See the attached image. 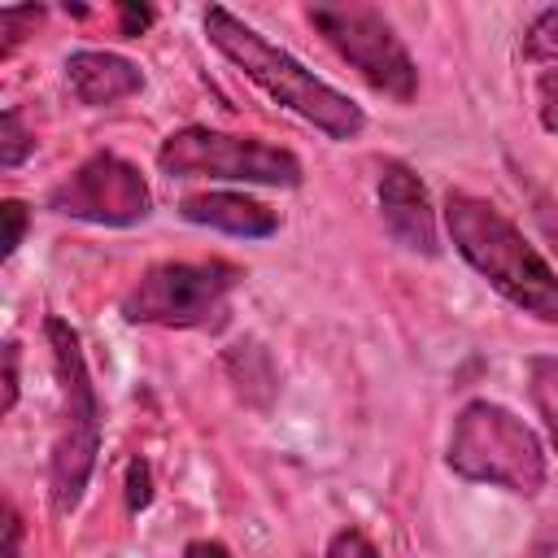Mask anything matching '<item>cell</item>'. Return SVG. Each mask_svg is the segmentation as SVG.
<instances>
[{"mask_svg":"<svg viewBox=\"0 0 558 558\" xmlns=\"http://www.w3.org/2000/svg\"><path fill=\"white\" fill-rule=\"evenodd\" d=\"M44 336L52 344V362L61 379V423L52 440V506L70 514L83 501V488L100 453V401H96V388L83 362L78 331L65 318H48Z\"/></svg>","mask_w":558,"mask_h":558,"instance_id":"277c9868","label":"cell"},{"mask_svg":"<svg viewBox=\"0 0 558 558\" xmlns=\"http://www.w3.org/2000/svg\"><path fill=\"white\" fill-rule=\"evenodd\" d=\"M536 96H541V126L558 135V74H554V70L541 78Z\"/></svg>","mask_w":558,"mask_h":558,"instance_id":"ac0fdd59","label":"cell"},{"mask_svg":"<svg viewBox=\"0 0 558 558\" xmlns=\"http://www.w3.org/2000/svg\"><path fill=\"white\" fill-rule=\"evenodd\" d=\"M445 227L453 248L519 310L558 323V275L554 266L523 240V231L488 201L471 192L445 196Z\"/></svg>","mask_w":558,"mask_h":558,"instance_id":"6da1fadb","label":"cell"},{"mask_svg":"<svg viewBox=\"0 0 558 558\" xmlns=\"http://www.w3.org/2000/svg\"><path fill=\"white\" fill-rule=\"evenodd\" d=\"M0 214H4V257H13L22 244V231H26V209L17 201H4Z\"/></svg>","mask_w":558,"mask_h":558,"instance_id":"d6986e66","label":"cell"},{"mask_svg":"<svg viewBox=\"0 0 558 558\" xmlns=\"http://www.w3.org/2000/svg\"><path fill=\"white\" fill-rule=\"evenodd\" d=\"M310 22L375 92H384L401 105L414 100L418 65L379 9H371V4H310Z\"/></svg>","mask_w":558,"mask_h":558,"instance_id":"52a82bcc","label":"cell"},{"mask_svg":"<svg viewBox=\"0 0 558 558\" xmlns=\"http://www.w3.org/2000/svg\"><path fill=\"white\" fill-rule=\"evenodd\" d=\"M148 501H153V475H148V462H144V458H131V466H126V510L140 514Z\"/></svg>","mask_w":558,"mask_h":558,"instance_id":"2e32d148","label":"cell"},{"mask_svg":"<svg viewBox=\"0 0 558 558\" xmlns=\"http://www.w3.org/2000/svg\"><path fill=\"white\" fill-rule=\"evenodd\" d=\"M527 392H532V405L558 449V357H532L527 362Z\"/></svg>","mask_w":558,"mask_h":558,"instance_id":"7c38bea8","label":"cell"},{"mask_svg":"<svg viewBox=\"0 0 558 558\" xmlns=\"http://www.w3.org/2000/svg\"><path fill=\"white\" fill-rule=\"evenodd\" d=\"M541 222H545V231H549V240H554V248H558V222H554L549 214H541Z\"/></svg>","mask_w":558,"mask_h":558,"instance_id":"cb8c5ba5","label":"cell"},{"mask_svg":"<svg viewBox=\"0 0 558 558\" xmlns=\"http://www.w3.org/2000/svg\"><path fill=\"white\" fill-rule=\"evenodd\" d=\"M48 209L65 214V218L100 222V227H131L153 214V192H148L140 166H131L113 153H96L48 192Z\"/></svg>","mask_w":558,"mask_h":558,"instance_id":"ba28073f","label":"cell"},{"mask_svg":"<svg viewBox=\"0 0 558 558\" xmlns=\"http://www.w3.org/2000/svg\"><path fill=\"white\" fill-rule=\"evenodd\" d=\"M445 462L462 480L523 493V497L541 493L545 484V449L536 432L497 401H471L458 410Z\"/></svg>","mask_w":558,"mask_h":558,"instance_id":"3957f363","label":"cell"},{"mask_svg":"<svg viewBox=\"0 0 558 558\" xmlns=\"http://www.w3.org/2000/svg\"><path fill=\"white\" fill-rule=\"evenodd\" d=\"M235 283L240 270L227 262H161L122 296V314L148 327H209L227 314Z\"/></svg>","mask_w":558,"mask_h":558,"instance_id":"8992f818","label":"cell"},{"mask_svg":"<svg viewBox=\"0 0 558 558\" xmlns=\"http://www.w3.org/2000/svg\"><path fill=\"white\" fill-rule=\"evenodd\" d=\"M183 558H231V549L218 545V541H192V545L183 549Z\"/></svg>","mask_w":558,"mask_h":558,"instance_id":"603a6c76","label":"cell"},{"mask_svg":"<svg viewBox=\"0 0 558 558\" xmlns=\"http://www.w3.org/2000/svg\"><path fill=\"white\" fill-rule=\"evenodd\" d=\"M148 22H153V9H122V35L126 39H135Z\"/></svg>","mask_w":558,"mask_h":558,"instance_id":"44dd1931","label":"cell"},{"mask_svg":"<svg viewBox=\"0 0 558 558\" xmlns=\"http://www.w3.org/2000/svg\"><path fill=\"white\" fill-rule=\"evenodd\" d=\"M17 405V344H4V414Z\"/></svg>","mask_w":558,"mask_h":558,"instance_id":"ffe728a7","label":"cell"},{"mask_svg":"<svg viewBox=\"0 0 558 558\" xmlns=\"http://www.w3.org/2000/svg\"><path fill=\"white\" fill-rule=\"evenodd\" d=\"M157 166L170 179H231V183H266V187L301 183V161L288 148L209 126L170 131L157 148Z\"/></svg>","mask_w":558,"mask_h":558,"instance_id":"5b68a950","label":"cell"},{"mask_svg":"<svg viewBox=\"0 0 558 558\" xmlns=\"http://www.w3.org/2000/svg\"><path fill=\"white\" fill-rule=\"evenodd\" d=\"M39 17H44V9H35V4H26V9H4V13H0V31H4L0 57H9V52L26 39V26H35Z\"/></svg>","mask_w":558,"mask_h":558,"instance_id":"9a60e30c","label":"cell"},{"mask_svg":"<svg viewBox=\"0 0 558 558\" xmlns=\"http://www.w3.org/2000/svg\"><path fill=\"white\" fill-rule=\"evenodd\" d=\"M205 35L209 44L231 61L240 65L270 100H279L283 109H292L296 118H305L310 126H318L323 135L331 140H353L362 131V109L336 92L331 83L314 78L296 57H288L283 48H275L266 35H257L253 26H244L235 13H227L222 4L205 9Z\"/></svg>","mask_w":558,"mask_h":558,"instance_id":"7a4b0ae2","label":"cell"},{"mask_svg":"<svg viewBox=\"0 0 558 558\" xmlns=\"http://www.w3.org/2000/svg\"><path fill=\"white\" fill-rule=\"evenodd\" d=\"M379 214H384L388 235L401 248L423 253V257H432L440 248L436 244V209L427 201L423 179L405 161H384V170H379Z\"/></svg>","mask_w":558,"mask_h":558,"instance_id":"9c48e42d","label":"cell"},{"mask_svg":"<svg viewBox=\"0 0 558 558\" xmlns=\"http://www.w3.org/2000/svg\"><path fill=\"white\" fill-rule=\"evenodd\" d=\"M523 52H527L532 61H541V65H554V74H558V9H545V13L527 26Z\"/></svg>","mask_w":558,"mask_h":558,"instance_id":"4fadbf2b","label":"cell"},{"mask_svg":"<svg viewBox=\"0 0 558 558\" xmlns=\"http://www.w3.org/2000/svg\"><path fill=\"white\" fill-rule=\"evenodd\" d=\"M179 214L187 222H201V227H214L227 235H244V240H266L279 231V214L244 192H201V196H187L179 205Z\"/></svg>","mask_w":558,"mask_h":558,"instance_id":"8fae6325","label":"cell"},{"mask_svg":"<svg viewBox=\"0 0 558 558\" xmlns=\"http://www.w3.org/2000/svg\"><path fill=\"white\" fill-rule=\"evenodd\" d=\"M17 541H22V527H17V514H13V510H4V558H22V549H17Z\"/></svg>","mask_w":558,"mask_h":558,"instance_id":"7402d4cb","label":"cell"},{"mask_svg":"<svg viewBox=\"0 0 558 558\" xmlns=\"http://www.w3.org/2000/svg\"><path fill=\"white\" fill-rule=\"evenodd\" d=\"M327 558H379V549H375L357 527H344V532H336V536H331Z\"/></svg>","mask_w":558,"mask_h":558,"instance_id":"e0dca14e","label":"cell"},{"mask_svg":"<svg viewBox=\"0 0 558 558\" xmlns=\"http://www.w3.org/2000/svg\"><path fill=\"white\" fill-rule=\"evenodd\" d=\"M65 83H70V92H74L83 105L105 109V105H118V100L135 96V92L144 87V74H140L135 61H126V57H118V52H96V48H87V52H74V57L65 61Z\"/></svg>","mask_w":558,"mask_h":558,"instance_id":"30bf717a","label":"cell"},{"mask_svg":"<svg viewBox=\"0 0 558 558\" xmlns=\"http://www.w3.org/2000/svg\"><path fill=\"white\" fill-rule=\"evenodd\" d=\"M31 148H35V140L26 135L22 113H17V109H4V118H0V166H4V170L22 166Z\"/></svg>","mask_w":558,"mask_h":558,"instance_id":"5bb4252c","label":"cell"}]
</instances>
